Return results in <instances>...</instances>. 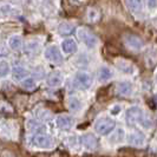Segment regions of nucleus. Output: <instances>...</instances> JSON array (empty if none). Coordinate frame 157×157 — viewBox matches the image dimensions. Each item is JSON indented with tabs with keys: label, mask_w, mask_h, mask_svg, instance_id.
Listing matches in <instances>:
<instances>
[{
	"label": "nucleus",
	"mask_w": 157,
	"mask_h": 157,
	"mask_svg": "<svg viewBox=\"0 0 157 157\" xmlns=\"http://www.w3.org/2000/svg\"><path fill=\"white\" fill-rule=\"evenodd\" d=\"M78 50V45L72 38H67L62 41V51L65 55H73Z\"/></svg>",
	"instance_id": "nucleus-13"
},
{
	"label": "nucleus",
	"mask_w": 157,
	"mask_h": 157,
	"mask_svg": "<svg viewBox=\"0 0 157 157\" xmlns=\"http://www.w3.org/2000/svg\"><path fill=\"white\" fill-rule=\"evenodd\" d=\"M27 129L33 132V134H43V132H45V126L43 125L41 123H39L38 121H36V119H30L29 122H27Z\"/></svg>",
	"instance_id": "nucleus-17"
},
{
	"label": "nucleus",
	"mask_w": 157,
	"mask_h": 157,
	"mask_svg": "<svg viewBox=\"0 0 157 157\" xmlns=\"http://www.w3.org/2000/svg\"><path fill=\"white\" fill-rule=\"evenodd\" d=\"M56 124L57 126L63 130V131H69L73 128L75 124V121L72 119L70 115H66V113H62V115H58L56 117Z\"/></svg>",
	"instance_id": "nucleus-7"
},
{
	"label": "nucleus",
	"mask_w": 157,
	"mask_h": 157,
	"mask_svg": "<svg viewBox=\"0 0 157 157\" xmlns=\"http://www.w3.org/2000/svg\"><path fill=\"white\" fill-rule=\"evenodd\" d=\"M98 17H99V13L94 10V8H90L89 11H87V18H89V20H97L98 19Z\"/></svg>",
	"instance_id": "nucleus-27"
},
{
	"label": "nucleus",
	"mask_w": 157,
	"mask_h": 157,
	"mask_svg": "<svg viewBox=\"0 0 157 157\" xmlns=\"http://www.w3.org/2000/svg\"><path fill=\"white\" fill-rule=\"evenodd\" d=\"M44 57L46 58V60L52 64H60L63 62V56L56 45H51L47 47L44 52Z\"/></svg>",
	"instance_id": "nucleus-6"
},
{
	"label": "nucleus",
	"mask_w": 157,
	"mask_h": 157,
	"mask_svg": "<svg viewBox=\"0 0 157 157\" xmlns=\"http://www.w3.org/2000/svg\"><path fill=\"white\" fill-rule=\"evenodd\" d=\"M11 73V65L6 59H0V78H5Z\"/></svg>",
	"instance_id": "nucleus-24"
},
{
	"label": "nucleus",
	"mask_w": 157,
	"mask_h": 157,
	"mask_svg": "<svg viewBox=\"0 0 157 157\" xmlns=\"http://www.w3.org/2000/svg\"><path fill=\"white\" fill-rule=\"evenodd\" d=\"M24 43H23V38L20 36H12L10 39H8V46L11 50L13 51H19L21 50Z\"/></svg>",
	"instance_id": "nucleus-20"
},
{
	"label": "nucleus",
	"mask_w": 157,
	"mask_h": 157,
	"mask_svg": "<svg viewBox=\"0 0 157 157\" xmlns=\"http://www.w3.org/2000/svg\"><path fill=\"white\" fill-rule=\"evenodd\" d=\"M82 144L84 148H86L89 150H94L98 147V140L94 134H84L82 136Z\"/></svg>",
	"instance_id": "nucleus-11"
},
{
	"label": "nucleus",
	"mask_w": 157,
	"mask_h": 157,
	"mask_svg": "<svg viewBox=\"0 0 157 157\" xmlns=\"http://www.w3.org/2000/svg\"><path fill=\"white\" fill-rule=\"evenodd\" d=\"M11 73H12V78L16 82H21L24 78L27 77L29 75V71L26 70L23 66H16L13 67V70H11Z\"/></svg>",
	"instance_id": "nucleus-16"
},
{
	"label": "nucleus",
	"mask_w": 157,
	"mask_h": 157,
	"mask_svg": "<svg viewBox=\"0 0 157 157\" xmlns=\"http://www.w3.org/2000/svg\"><path fill=\"white\" fill-rule=\"evenodd\" d=\"M126 1V6L128 8L135 13V14H138L141 13L142 10H143V4H142V0H125Z\"/></svg>",
	"instance_id": "nucleus-21"
},
{
	"label": "nucleus",
	"mask_w": 157,
	"mask_h": 157,
	"mask_svg": "<svg viewBox=\"0 0 157 157\" xmlns=\"http://www.w3.org/2000/svg\"><path fill=\"white\" fill-rule=\"evenodd\" d=\"M126 122L129 124H137V123H142L143 119H144V111L142 108L134 105V106H130L125 113Z\"/></svg>",
	"instance_id": "nucleus-3"
},
{
	"label": "nucleus",
	"mask_w": 157,
	"mask_h": 157,
	"mask_svg": "<svg viewBox=\"0 0 157 157\" xmlns=\"http://www.w3.org/2000/svg\"><path fill=\"white\" fill-rule=\"evenodd\" d=\"M30 143L31 145L36 148H40V149H48L52 145V141L50 136L45 134H34L30 138Z\"/></svg>",
	"instance_id": "nucleus-5"
},
{
	"label": "nucleus",
	"mask_w": 157,
	"mask_h": 157,
	"mask_svg": "<svg viewBox=\"0 0 157 157\" xmlns=\"http://www.w3.org/2000/svg\"><path fill=\"white\" fill-rule=\"evenodd\" d=\"M40 51V44L36 40H29L25 44V52L30 56L37 55Z\"/></svg>",
	"instance_id": "nucleus-19"
},
{
	"label": "nucleus",
	"mask_w": 157,
	"mask_h": 157,
	"mask_svg": "<svg viewBox=\"0 0 157 157\" xmlns=\"http://www.w3.org/2000/svg\"><path fill=\"white\" fill-rule=\"evenodd\" d=\"M125 138V131L122 128L118 129H113L110 132V137H109V143L111 144H119L124 141Z\"/></svg>",
	"instance_id": "nucleus-14"
},
{
	"label": "nucleus",
	"mask_w": 157,
	"mask_h": 157,
	"mask_svg": "<svg viewBox=\"0 0 157 157\" xmlns=\"http://www.w3.org/2000/svg\"><path fill=\"white\" fill-rule=\"evenodd\" d=\"M73 31H75V25L72 23H69V21H64L58 27V32L62 36H70Z\"/></svg>",
	"instance_id": "nucleus-22"
},
{
	"label": "nucleus",
	"mask_w": 157,
	"mask_h": 157,
	"mask_svg": "<svg viewBox=\"0 0 157 157\" xmlns=\"http://www.w3.org/2000/svg\"><path fill=\"white\" fill-rule=\"evenodd\" d=\"M77 37L87 48H96L98 46V38L86 27H79L77 30Z\"/></svg>",
	"instance_id": "nucleus-2"
},
{
	"label": "nucleus",
	"mask_w": 157,
	"mask_h": 157,
	"mask_svg": "<svg viewBox=\"0 0 157 157\" xmlns=\"http://www.w3.org/2000/svg\"><path fill=\"white\" fill-rule=\"evenodd\" d=\"M20 83H21V87L25 89V90H29V91L34 90L36 86H37V80L33 78V77H26Z\"/></svg>",
	"instance_id": "nucleus-25"
},
{
	"label": "nucleus",
	"mask_w": 157,
	"mask_h": 157,
	"mask_svg": "<svg viewBox=\"0 0 157 157\" xmlns=\"http://www.w3.org/2000/svg\"><path fill=\"white\" fill-rule=\"evenodd\" d=\"M64 82V77L63 75L59 72V71H55L52 72L48 77H47V85L50 87H59Z\"/></svg>",
	"instance_id": "nucleus-12"
},
{
	"label": "nucleus",
	"mask_w": 157,
	"mask_h": 157,
	"mask_svg": "<svg viewBox=\"0 0 157 157\" xmlns=\"http://www.w3.org/2000/svg\"><path fill=\"white\" fill-rule=\"evenodd\" d=\"M128 142L132 147H143L145 144V136L141 131H134L128 136Z\"/></svg>",
	"instance_id": "nucleus-10"
},
{
	"label": "nucleus",
	"mask_w": 157,
	"mask_h": 157,
	"mask_svg": "<svg viewBox=\"0 0 157 157\" xmlns=\"http://www.w3.org/2000/svg\"><path fill=\"white\" fill-rule=\"evenodd\" d=\"M115 64H116L118 70H121L124 73H128V75H132L136 71V67L134 66V64L131 63V62H129V60H126V59H124V58H117L115 60Z\"/></svg>",
	"instance_id": "nucleus-9"
},
{
	"label": "nucleus",
	"mask_w": 157,
	"mask_h": 157,
	"mask_svg": "<svg viewBox=\"0 0 157 157\" xmlns=\"http://www.w3.org/2000/svg\"><path fill=\"white\" fill-rule=\"evenodd\" d=\"M112 76H113V73H112L110 67L102 66L99 69V72H98V79H99V82H103V83L104 82H108V80H110L112 78Z\"/></svg>",
	"instance_id": "nucleus-23"
},
{
	"label": "nucleus",
	"mask_w": 157,
	"mask_h": 157,
	"mask_svg": "<svg viewBox=\"0 0 157 157\" xmlns=\"http://www.w3.org/2000/svg\"><path fill=\"white\" fill-rule=\"evenodd\" d=\"M132 91H134V86L128 80H124V82H121L117 84V92L121 96H131L132 94Z\"/></svg>",
	"instance_id": "nucleus-15"
},
{
	"label": "nucleus",
	"mask_w": 157,
	"mask_h": 157,
	"mask_svg": "<svg viewBox=\"0 0 157 157\" xmlns=\"http://www.w3.org/2000/svg\"><path fill=\"white\" fill-rule=\"evenodd\" d=\"M124 43H125L126 46L129 48L135 50V51H140L144 46L143 40L140 37L135 36V34H125L124 36Z\"/></svg>",
	"instance_id": "nucleus-8"
},
{
	"label": "nucleus",
	"mask_w": 157,
	"mask_h": 157,
	"mask_svg": "<svg viewBox=\"0 0 157 157\" xmlns=\"http://www.w3.org/2000/svg\"><path fill=\"white\" fill-rule=\"evenodd\" d=\"M67 108L71 112H79L82 109V101L76 96H71L67 99Z\"/></svg>",
	"instance_id": "nucleus-18"
},
{
	"label": "nucleus",
	"mask_w": 157,
	"mask_h": 157,
	"mask_svg": "<svg viewBox=\"0 0 157 157\" xmlns=\"http://www.w3.org/2000/svg\"><path fill=\"white\" fill-rule=\"evenodd\" d=\"M147 5H148L149 8L154 10V8L156 7V0H147Z\"/></svg>",
	"instance_id": "nucleus-29"
},
{
	"label": "nucleus",
	"mask_w": 157,
	"mask_h": 157,
	"mask_svg": "<svg viewBox=\"0 0 157 157\" xmlns=\"http://www.w3.org/2000/svg\"><path fill=\"white\" fill-rule=\"evenodd\" d=\"M121 111H122V105H119V104H115V105H112L110 108V113L113 115V116L118 115Z\"/></svg>",
	"instance_id": "nucleus-28"
},
{
	"label": "nucleus",
	"mask_w": 157,
	"mask_h": 157,
	"mask_svg": "<svg viewBox=\"0 0 157 157\" xmlns=\"http://www.w3.org/2000/svg\"><path fill=\"white\" fill-rule=\"evenodd\" d=\"M37 117H38V119L41 121V122H46L48 119H51V113H50L48 110L41 109V110H38V112H37Z\"/></svg>",
	"instance_id": "nucleus-26"
},
{
	"label": "nucleus",
	"mask_w": 157,
	"mask_h": 157,
	"mask_svg": "<svg viewBox=\"0 0 157 157\" xmlns=\"http://www.w3.org/2000/svg\"><path fill=\"white\" fill-rule=\"evenodd\" d=\"M73 82H75V85L78 87L79 90H87L92 84V77L87 72L79 71L75 75Z\"/></svg>",
	"instance_id": "nucleus-4"
},
{
	"label": "nucleus",
	"mask_w": 157,
	"mask_h": 157,
	"mask_svg": "<svg viewBox=\"0 0 157 157\" xmlns=\"http://www.w3.org/2000/svg\"><path fill=\"white\" fill-rule=\"evenodd\" d=\"M94 131L98 135H109L116 128V121L110 116H102L98 117L94 122Z\"/></svg>",
	"instance_id": "nucleus-1"
}]
</instances>
